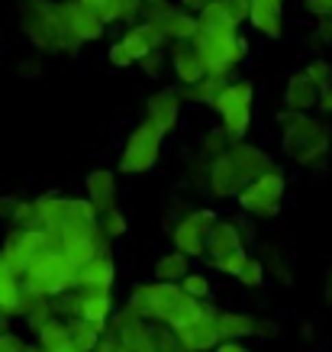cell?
Instances as JSON below:
<instances>
[{"instance_id":"6da1fadb","label":"cell","mask_w":332,"mask_h":352,"mask_svg":"<svg viewBox=\"0 0 332 352\" xmlns=\"http://www.w3.org/2000/svg\"><path fill=\"white\" fill-rule=\"evenodd\" d=\"M204 300H193L181 291V285H161V281H142L129 291L126 298V314H132L136 320L158 323L165 330L178 333L181 327L200 314Z\"/></svg>"},{"instance_id":"7a4b0ae2","label":"cell","mask_w":332,"mask_h":352,"mask_svg":"<svg viewBox=\"0 0 332 352\" xmlns=\"http://www.w3.org/2000/svg\"><path fill=\"white\" fill-rule=\"evenodd\" d=\"M274 168V159L261 146L252 142H229L216 159H210V175H206V191L226 201L236 197L246 184L261 178L265 171Z\"/></svg>"},{"instance_id":"3957f363","label":"cell","mask_w":332,"mask_h":352,"mask_svg":"<svg viewBox=\"0 0 332 352\" xmlns=\"http://www.w3.org/2000/svg\"><path fill=\"white\" fill-rule=\"evenodd\" d=\"M281 123V149L294 165L310 168L332 149V126H326L322 120L310 117V113H278Z\"/></svg>"},{"instance_id":"277c9868","label":"cell","mask_w":332,"mask_h":352,"mask_svg":"<svg viewBox=\"0 0 332 352\" xmlns=\"http://www.w3.org/2000/svg\"><path fill=\"white\" fill-rule=\"evenodd\" d=\"M78 272L81 268L71 265L62 249H45L36 258H29V265L20 275V281L36 298L52 300L58 294H64V291H78Z\"/></svg>"},{"instance_id":"5b68a950","label":"cell","mask_w":332,"mask_h":352,"mask_svg":"<svg viewBox=\"0 0 332 352\" xmlns=\"http://www.w3.org/2000/svg\"><path fill=\"white\" fill-rule=\"evenodd\" d=\"M107 333L117 336L123 352H181V346H178L171 330H165L158 323L136 320L126 310H119V314L110 317Z\"/></svg>"},{"instance_id":"8992f818","label":"cell","mask_w":332,"mask_h":352,"mask_svg":"<svg viewBox=\"0 0 332 352\" xmlns=\"http://www.w3.org/2000/svg\"><path fill=\"white\" fill-rule=\"evenodd\" d=\"M252 100H255V85L252 81H233L220 91L213 100V113L220 117V129L229 142H246L248 126H252Z\"/></svg>"},{"instance_id":"52a82bcc","label":"cell","mask_w":332,"mask_h":352,"mask_svg":"<svg viewBox=\"0 0 332 352\" xmlns=\"http://www.w3.org/2000/svg\"><path fill=\"white\" fill-rule=\"evenodd\" d=\"M284 194H287V178H284V171L271 168V171H265L261 178H255L252 184H246V188L236 194V201L246 214L258 217V220H271V217L281 214Z\"/></svg>"},{"instance_id":"ba28073f","label":"cell","mask_w":332,"mask_h":352,"mask_svg":"<svg viewBox=\"0 0 332 352\" xmlns=\"http://www.w3.org/2000/svg\"><path fill=\"white\" fill-rule=\"evenodd\" d=\"M161 136L158 129L152 126L149 120H142L129 129L126 146L119 152V175H145L155 168V162L161 159Z\"/></svg>"},{"instance_id":"9c48e42d","label":"cell","mask_w":332,"mask_h":352,"mask_svg":"<svg viewBox=\"0 0 332 352\" xmlns=\"http://www.w3.org/2000/svg\"><path fill=\"white\" fill-rule=\"evenodd\" d=\"M20 20H23V32L36 49L43 55H55L62 52V39H64V30L58 26L52 13V0H23V10H20Z\"/></svg>"},{"instance_id":"30bf717a","label":"cell","mask_w":332,"mask_h":352,"mask_svg":"<svg viewBox=\"0 0 332 352\" xmlns=\"http://www.w3.org/2000/svg\"><path fill=\"white\" fill-rule=\"evenodd\" d=\"M191 45L200 52L206 75H233L248 55V43L239 32L236 36H193Z\"/></svg>"},{"instance_id":"8fae6325","label":"cell","mask_w":332,"mask_h":352,"mask_svg":"<svg viewBox=\"0 0 332 352\" xmlns=\"http://www.w3.org/2000/svg\"><path fill=\"white\" fill-rule=\"evenodd\" d=\"M220 220L213 207H191L187 214L171 226V243L174 252H181L184 258H204L206 256V236Z\"/></svg>"},{"instance_id":"7c38bea8","label":"cell","mask_w":332,"mask_h":352,"mask_svg":"<svg viewBox=\"0 0 332 352\" xmlns=\"http://www.w3.org/2000/svg\"><path fill=\"white\" fill-rule=\"evenodd\" d=\"M213 327H216L220 342H242V340H252V336H274L281 330V323L255 317V314H246V310H220Z\"/></svg>"},{"instance_id":"4fadbf2b","label":"cell","mask_w":332,"mask_h":352,"mask_svg":"<svg viewBox=\"0 0 332 352\" xmlns=\"http://www.w3.org/2000/svg\"><path fill=\"white\" fill-rule=\"evenodd\" d=\"M52 13H55V20H58V26L64 32H71L78 43L87 45L107 36V26L97 20L87 7H81L78 0H52Z\"/></svg>"},{"instance_id":"5bb4252c","label":"cell","mask_w":332,"mask_h":352,"mask_svg":"<svg viewBox=\"0 0 332 352\" xmlns=\"http://www.w3.org/2000/svg\"><path fill=\"white\" fill-rule=\"evenodd\" d=\"M216 314H220V307H216L213 300H204L200 314L187 327H181V330L174 333L181 352H213L220 346V336H216V327H213Z\"/></svg>"},{"instance_id":"9a60e30c","label":"cell","mask_w":332,"mask_h":352,"mask_svg":"<svg viewBox=\"0 0 332 352\" xmlns=\"http://www.w3.org/2000/svg\"><path fill=\"white\" fill-rule=\"evenodd\" d=\"M181 110H184V100H181V91H178V87H161V91H155V94L145 100V120L158 129L161 136H171L174 129H178Z\"/></svg>"},{"instance_id":"2e32d148","label":"cell","mask_w":332,"mask_h":352,"mask_svg":"<svg viewBox=\"0 0 332 352\" xmlns=\"http://www.w3.org/2000/svg\"><path fill=\"white\" fill-rule=\"evenodd\" d=\"M84 201L100 214H110L119 207V182L113 168H91L84 175Z\"/></svg>"},{"instance_id":"e0dca14e","label":"cell","mask_w":332,"mask_h":352,"mask_svg":"<svg viewBox=\"0 0 332 352\" xmlns=\"http://www.w3.org/2000/svg\"><path fill=\"white\" fill-rule=\"evenodd\" d=\"M113 281H117L113 252H100L78 272V291H113Z\"/></svg>"},{"instance_id":"ac0fdd59","label":"cell","mask_w":332,"mask_h":352,"mask_svg":"<svg viewBox=\"0 0 332 352\" xmlns=\"http://www.w3.org/2000/svg\"><path fill=\"white\" fill-rule=\"evenodd\" d=\"M165 55H168V62H171V68H174V75H178V81H181V87L197 85V81L206 75L204 62H200V52H197L191 43H171Z\"/></svg>"},{"instance_id":"d6986e66","label":"cell","mask_w":332,"mask_h":352,"mask_svg":"<svg viewBox=\"0 0 332 352\" xmlns=\"http://www.w3.org/2000/svg\"><path fill=\"white\" fill-rule=\"evenodd\" d=\"M110 317H113V294L110 291H78V320L91 323L104 333Z\"/></svg>"},{"instance_id":"ffe728a7","label":"cell","mask_w":332,"mask_h":352,"mask_svg":"<svg viewBox=\"0 0 332 352\" xmlns=\"http://www.w3.org/2000/svg\"><path fill=\"white\" fill-rule=\"evenodd\" d=\"M248 23L252 30L281 39L284 36V3H271V0H248Z\"/></svg>"},{"instance_id":"44dd1931","label":"cell","mask_w":332,"mask_h":352,"mask_svg":"<svg viewBox=\"0 0 332 352\" xmlns=\"http://www.w3.org/2000/svg\"><path fill=\"white\" fill-rule=\"evenodd\" d=\"M119 43H123V49L132 55V62L136 65H139L149 52H155V49H165V39L155 32V26H152V23H142V20L132 23V26H126V32H123Z\"/></svg>"},{"instance_id":"7402d4cb","label":"cell","mask_w":332,"mask_h":352,"mask_svg":"<svg viewBox=\"0 0 332 352\" xmlns=\"http://www.w3.org/2000/svg\"><path fill=\"white\" fill-rule=\"evenodd\" d=\"M236 249H246L242 245V230H239L233 220H216L210 236H206V256L204 258H220V256H229Z\"/></svg>"},{"instance_id":"603a6c76","label":"cell","mask_w":332,"mask_h":352,"mask_svg":"<svg viewBox=\"0 0 332 352\" xmlns=\"http://www.w3.org/2000/svg\"><path fill=\"white\" fill-rule=\"evenodd\" d=\"M316 97H320V91L300 72H294L287 78V87H284V110L287 113H310V110H316Z\"/></svg>"},{"instance_id":"cb8c5ba5","label":"cell","mask_w":332,"mask_h":352,"mask_svg":"<svg viewBox=\"0 0 332 352\" xmlns=\"http://www.w3.org/2000/svg\"><path fill=\"white\" fill-rule=\"evenodd\" d=\"M229 85V75H204L197 85L191 87H178L181 91V100H193L200 107H213V100L220 97V91Z\"/></svg>"},{"instance_id":"d4e9b609","label":"cell","mask_w":332,"mask_h":352,"mask_svg":"<svg viewBox=\"0 0 332 352\" xmlns=\"http://www.w3.org/2000/svg\"><path fill=\"white\" fill-rule=\"evenodd\" d=\"M191 272V258H184L181 252H165V256L155 258V265H152V275L155 281L161 285H181V278Z\"/></svg>"},{"instance_id":"484cf974","label":"cell","mask_w":332,"mask_h":352,"mask_svg":"<svg viewBox=\"0 0 332 352\" xmlns=\"http://www.w3.org/2000/svg\"><path fill=\"white\" fill-rule=\"evenodd\" d=\"M36 346L43 352H75V346L68 340V327L62 320H55V317L36 333Z\"/></svg>"},{"instance_id":"4316f807","label":"cell","mask_w":332,"mask_h":352,"mask_svg":"<svg viewBox=\"0 0 332 352\" xmlns=\"http://www.w3.org/2000/svg\"><path fill=\"white\" fill-rule=\"evenodd\" d=\"M64 327H68V340H71L75 352H91L97 346V340H100V330L84 320H68Z\"/></svg>"},{"instance_id":"83f0119b","label":"cell","mask_w":332,"mask_h":352,"mask_svg":"<svg viewBox=\"0 0 332 352\" xmlns=\"http://www.w3.org/2000/svg\"><path fill=\"white\" fill-rule=\"evenodd\" d=\"M97 226H100V236L107 239V243H113V239H119V236H126L129 230V220L123 210H110V214H100L97 217Z\"/></svg>"},{"instance_id":"f1b7e54d","label":"cell","mask_w":332,"mask_h":352,"mask_svg":"<svg viewBox=\"0 0 332 352\" xmlns=\"http://www.w3.org/2000/svg\"><path fill=\"white\" fill-rule=\"evenodd\" d=\"M181 291L187 294V298L193 300H210V294H213V285H210V278L204 275V272H187V275L181 278Z\"/></svg>"},{"instance_id":"f546056e","label":"cell","mask_w":332,"mask_h":352,"mask_svg":"<svg viewBox=\"0 0 332 352\" xmlns=\"http://www.w3.org/2000/svg\"><path fill=\"white\" fill-rule=\"evenodd\" d=\"M49 310H52L55 320H78V291H64V294H58V298L49 300Z\"/></svg>"},{"instance_id":"4dcf8cb0","label":"cell","mask_w":332,"mask_h":352,"mask_svg":"<svg viewBox=\"0 0 332 352\" xmlns=\"http://www.w3.org/2000/svg\"><path fill=\"white\" fill-rule=\"evenodd\" d=\"M307 81H310L316 91H326V87H332V65L326 62V58H313L307 68L300 72Z\"/></svg>"},{"instance_id":"1f68e13d","label":"cell","mask_w":332,"mask_h":352,"mask_svg":"<svg viewBox=\"0 0 332 352\" xmlns=\"http://www.w3.org/2000/svg\"><path fill=\"white\" fill-rule=\"evenodd\" d=\"M248 252L246 249H236V252H229V256H220V258H206V265H213L220 275H229L236 278L239 272H242V265H246Z\"/></svg>"},{"instance_id":"d6a6232c","label":"cell","mask_w":332,"mask_h":352,"mask_svg":"<svg viewBox=\"0 0 332 352\" xmlns=\"http://www.w3.org/2000/svg\"><path fill=\"white\" fill-rule=\"evenodd\" d=\"M261 265L271 268V272L278 275V281L290 285V265H287V258H284V249H278V245H268V249H265V258H261Z\"/></svg>"},{"instance_id":"836d02e7","label":"cell","mask_w":332,"mask_h":352,"mask_svg":"<svg viewBox=\"0 0 332 352\" xmlns=\"http://www.w3.org/2000/svg\"><path fill=\"white\" fill-rule=\"evenodd\" d=\"M236 281H242L246 288H261L265 285V265H261V256H248L242 272L236 275Z\"/></svg>"},{"instance_id":"e575fe53","label":"cell","mask_w":332,"mask_h":352,"mask_svg":"<svg viewBox=\"0 0 332 352\" xmlns=\"http://www.w3.org/2000/svg\"><path fill=\"white\" fill-rule=\"evenodd\" d=\"M13 230H32L36 226V204L32 201H16L10 210Z\"/></svg>"},{"instance_id":"d590c367","label":"cell","mask_w":332,"mask_h":352,"mask_svg":"<svg viewBox=\"0 0 332 352\" xmlns=\"http://www.w3.org/2000/svg\"><path fill=\"white\" fill-rule=\"evenodd\" d=\"M142 20V0H117L113 7V23H123V26H132V23Z\"/></svg>"},{"instance_id":"8d00e7d4","label":"cell","mask_w":332,"mask_h":352,"mask_svg":"<svg viewBox=\"0 0 332 352\" xmlns=\"http://www.w3.org/2000/svg\"><path fill=\"white\" fill-rule=\"evenodd\" d=\"M229 146V139H226V133L220 126H213L210 133L204 136V146H200V155H206V159H216L220 152Z\"/></svg>"},{"instance_id":"74e56055","label":"cell","mask_w":332,"mask_h":352,"mask_svg":"<svg viewBox=\"0 0 332 352\" xmlns=\"http://www.w3.org/2000/svg\"><path fill=\"white\" fill-rule=\"evenodd\" d=\"M78 3H81V7H87V10L94 13L104 26H110V23H113V7H117V0H78Z\"/></svg>"},{"instance_id":"f35d334b","label":"cell","mask_w":332,"mask_h":352,"mask_svg":"<svg viewBox=\"0 0 332 352\" xmlns=\"http://www.w3.org/2000/svg\"><path fill=\"white\" fill-rule=\"evenodd\" d=\"M165 65H168V55H165V49H155V52H149L145 58H142L139 68L145 72V78H161Z\"/></svg>"},{"instance_id":"ab89813d","label":"cell","mask_w":332,"mask_h":352,"mask_svg":"<svg viewBox=\"0 0 332 352\" xmlns=\"http://www.w3.org/2000/svg\"><path fill=\"white\" fill-rule=\"evenodd\" d=\"M49 320H52V310H49V300H39V304H36V307L29 310V317H26V327H29L32 336H36V333L43 330V327H45Z\"/></svg>"},{"instance_id":"60d3db41","label":"cell","mask_w":332,"mask_h":352,"mask_svg":"<svg viewBox=\"0 0 332 352\" xmlns=\"http://www.w3.org/2000/svg\"><path fill=\"white\" fill-rule=\"evenodd\" d=\"M220 7H223L226 16L236 23V26L248 23V0H220Z\"/></svg>"},{"instance_id":"b9f144b4","label":"cell","mask_w":332,"mask_h":352,"mask_svg":"<svg viewBox=\"0 0 332 352\" xmlns=\"http://www.w3.org/2000/svg\"><path fill=\"white\" fill-rule=\"evenodd\" d=\"M107 58H110V65H113V68H132V65H136V62H132V55L123 49V43H113V45H110Z\"/></svg>"},{"instance_id":"7bdbcfd3","label":"cell","mask_w":332,"mask_h":352,"mask_svg":"<svg viewBox=\"0 0 332 352\" xmlns=\"http://www.w3.org/2000/svg\"><path fill=\"white\" fill-rule=\"evenodd\" d=\"M303 10L313 13L316 20H322V16H332V0H300Z\"/></svg>"},{"instance_id":"ee69618b","label":"cell","mask_w":332,"mask_h":352,"mask_svg":"<svg viewBox=\"0 0 332 352\" xmlns=\"http://www.w3.org/2000/svg\"><path fill=\"white\" fill-rule=\"evenodd\" d=\"M23 346H26V340H23L20 333H3L0 336V352H23Z\"/></svg>"},{"instance_id":"f6af8a7d","label":"cell","mask_w":332,"mask_h":352,"mask_svg":"<svg viewBox=\"0 0 332 352\" xmlns=\"http://www.w3.org/2000/svg\"><path fill=\"white\" fill-rule=\"evenodd\" d=\"M91 352H123V349H119V340H117V336L104 330V333H100V340H97V346Z\"/></svg>"},{"instance_id":"bcb514c9","label":"cell","mask_w":332,"mask_h":352,"mask_svg":"<svg viewBox=\"0 0 332 352\" xmlns=\"http://www.w3.org/2000/svg\"><path fill=\"white\" fill-rule=\"evenodd\" d=\"M316 43H326L332 45V16H322V20H316V36H313Z\"/></svg>"},{"instance_id":"7dc6e473","label":"cell","mask_w":332,"mask_h":352,"mask_svg":"<svg viewBox=\"0 0 332 352\" xmlns=\"http://www.w3.org/2000/svg\"><path fill=\"white\" fill-rule=\"evenodd\" d=\"M20 75L23 78H43V58H29V62H23Z\"/></svg>"},{"instance_id":"c3c4849f","label":"cell","mask_w":332,"mask_h":352,"mask_svg":"<svg viewBox=\"0 0 332 352\" xmlns=\"http://www.w3.org/2000/svg\"><path fill=\"white\" fill-rule=\"evenodd\" d=\"M316 110H320L322 117H332V87L320 91V97H316Z\"/></svg>"},{"instance_id":"681fc988","label":"cell","mask_w":332,"mask_h":352,"mask_svg":"<svg viewBox=\"0 0 332 352\" xmlns=\"http://www.w3.org/2000/svg\"><path fill=\"white\" fill-rule=\"evenodd\" d=\"M206 3H210V0H178V7H181V10H187V13H193V16L204 10Z\"/></svg>"},{"instance_id":"f907efd6","label":"cell","mask_w":332,"mask_h":352,"mask_svg":"<svg viewBox=\"0 0 332 352\" xmlns=\"http://www.w3.org/2000/svg\"><path fill=\"white\" fill-rule=\"evenodd\" d=\"M213 352H255L252 346H246V342H220Z\"/></svg>"},{"instance_id":"816d5d0a","label":"cell","mask_w":332,"mask_h":352,"mask_svg":"<svg viewBox=\"0 0 332 352\" xmlns=\"http://www.w3.org/2000/svg\"><path fill=\"white\" fill-rule=\"evenodd\" d=\"M13 204H16V197H10V194H0V217H3V220H10Z\"/></svg>"},{"instance_id":"f5cc1de1","label":"cell","mask_w":332,"mask_h":352,"mask_svg":"<svg viewBox=\"0 0 332 352\" xmlns=\"http://www.w3.org/2000/svg\"><path fill=\"white\" fill-rule=\"evenodd\" d=\"M326 304H332V268H329V278H326Z\"/></svg>"},{"instance_id":"db71d44e","label":"cell","mask_w":332,"mask_h":352,"mask_svg":"<svg viewBox=\"0 0 332 352\" xmlns=\"http://www.w3.org/2000/svg\"><path fill=\"white\" fill-rule=\"evenodd\" d=\"M3 333H10V317L0 314V336H3Z\"/></svg>"},{"instance_id":"11a10c76","label":"cell","mask_w":332,"mask_h":352,"mask_svg":"<svg viewBox=\"0 0 332 352\" xmlns=\"http://www.w3.org/2000/svg\"><path fill=\"white\" fill-rule=\"evenodd\" d=\"M23 352H43V349H39L36 342H26V346H23Z\"/></svg>"},{"instance_id":"9f6ffc18","label":"cell","mask_w":332,"mask_h":352,"mask_svg":"<svg viewBox=\"0 0 332 352\" xmlns=\"http://www.w3.org/2000/svg\"><path fill=\"white\" fill-rule=\"evenodd\" d=\"M149 3H158V0H142V7H149Z\"/></svg>"}]
</instances>
